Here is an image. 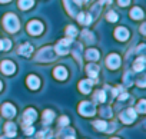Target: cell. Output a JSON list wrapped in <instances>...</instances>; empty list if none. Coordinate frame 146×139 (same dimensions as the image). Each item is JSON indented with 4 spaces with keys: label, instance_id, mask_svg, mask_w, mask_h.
I'll return each instance as SVG.
<instances>
[{
    "label": "cell",
    "instance_id": "cell-10",
    "mask_svg": "<svg viewBox=\"0 0 146 139\" xmlns=\"http://www.w3.org/2000/svg\"><path fill=\"white\" fill-rule=\"evenodd\" d=\"M36 118H37L36 110L35 109H27L23 113V125H30L33 120H36Z\"/></svg>",
    "mask_w": 146,
    "mask_h": 139
},
{
    "label": "cell",
    "instance_id": "cell-8",
    "mask_svg": "<svg viewBox=\"0 0 146 139\" xmlns=\"http://www.w3.org/2000/svg\"><path fill=\"white\" fill-rule=\"evenodd\" d=\"M64 2V6L69 12L70 16H76L78 15V10H79V5L75 2V0H63Z\"/></svg>",
    "mask_w": 146,
    "mask_h": 139
},
{
    "label": "cell",
    "instance_id": "cell-4",
    "mask_svg": "<svg viewBox=\"0 0 146 139\" xmlns=\"http://www.w3.org/2000/svg\"><path fill=\"white\" fill-rule=\"evenodd\" d=\"M70 43H72V37H69V39H62V40L54 46V52H56L57 55H66V53L69 52Z\"/></svg>",
    "mask_w": 146,
    "mask_h": 139
},
{
    "label": "cell",
    "instance_id": "cell-34",
    "mask_svg": "<svg viewBox=\"0 0 146 139\" xmlns=\"http://www.w3.org/2000/svg\"><path fill=\"white\" fill-rule=\"evenodd\" d=\"M67 123H69V118H67V116H62V118L59 119V125H60V126H66Z\"/></svg>",
    "mask_w": 146,
    "mask_h": 139
},
{
    "label": "cell",
    "instance_id": "cell-33",
    "mask_svg": "<svg viewBox=\"0 0 146 139\" xmlns=\"http://www.w3.org/2000/svg\"><path fill=\"white\" fill-rule=\"evenodd\" d=\"M23 128H25V132H26L27 135H32V133L35 132V129H33L32 123H30V125H23Z\"/></svg>",
    "mask_w": 146,
    "mask_h": 139
},
{
    "label": "cell",
    "instance_id": "cell-31",
    "mask_svg": "<svg viewBox=\"0 0 146 139\" xmlns=\"http://www.w3.org/2000/svg\"><path fill=\"white\" fill-rule=\"evenodd\" d=\"M108 20H109V22H116V20H117V15H116L115 12H109V13H108Z\"/></svg>",
    "mask_w": 146,
    "mask_h": 139
},
{
    "label": "cell",
    "instance_id": "cell-40",
    "mask_svg": "<svg viewBox=\"0 0 146 139\" xmlns=\"http://www.w3.org/2000/svg\"><path fill=\"white\" fill-rule=\"evenodd\" d=\"M75 2H76L78 5H82V3H85V2H88V0H75Z\"/></svg>",
    "mask_w": 146,
    "mask_h": 139
},
{
    "label": "cell",
    "instance_id": "cell-19",
    "mask_svg": "<svg viewBox=\"0 0 146 139\" xmlns=\"http://www.w3.org/2000/svg\"><path fill=\"white\" fill-rule=\"evenodd\" d=\"M76 16H78V20L82 25H90V22H92V16H89L86 13H78Z\"/></svg>",
    "mask_w": 146,
    "mask_h": 139
},
{
    "label": "cell",
    "instance_id": "cell-27",
    "mask_svg": "<svg viewBox=\"0 0 146 139\" xmlns=\"http://www.w3.org/2000/svg\"><path fill=\"white\" fill-rule=\"evenodd\" d=\"M93 125H95V128H96L98 130H106V129H108V123L103 122V120H96Z\"/></svg>",
    "mask_w": 146,
    "mask_h": 139
},
{
    "label": "cell",
    "instance_id": "cell-14",
    "mask_svg": "<svg viewBox=\"0 0 146 139\" xmlns=\"http://www.w3.org/2000/svg\"><path fill=\"white\" fill-rule=\"evenodd\" d=\"M27 86H29L30 89H37V88L40 86V80H39V78L35 76V75H30V76L27 78Z\"/></svg>",
    "mask_w": 146,
    "mask_h": 139
},
{
    "label": "cell",
    "instance_id": "cell-7",
    "mask_svg": "<svg viewBox=\"0 0 146 139\" xmlns=\"http://www.w3.org/2000/svg\"><path fill=\"white\" fill-rule=\"evenodd\" d=\"M0 67H2V72H3L5 75H13V73L16 72V66H15V63L10 62V60H5V62H2Z\"/></svg>",
    "mask_w": 146,
    "mask_h": 139
},
{
    "label": "cell",
    "instance_id": "cell-24",
    "mask_svg": "<svg viewBox=\"0 0 146 139\" xmlns=\"http://www.w3.org/2000/svg\"><path fill=\"white\" fill-rule=\"evenodd\" d=\"M33 3H35L33 0H19V7L23 10H27L33 6Z\"/></svg>",
    "mask_w": 146,
    "mask_h": 139
},
{
    "label": "cell",
    "instance_id": "cell-45",
    "mask_svg": "<svg viewBox=\"0 0 146 139\" xmlns=\"http://www.w3.org/2000/svg\"><path fill=\"white\" fill-rule=\"evenodd\" d=\"M2 86H3V85H2V82H0V90H2Z\"/></svg>",
    "mask_w": 146,
    "mask_h": 139
},
{
    "label": "cell",
    "instance_id": "cell-35",
    "mask_svg": "<svg viewBox=\"0 0 146 139\" xmlns=\"http://www.w3.org/2000/svg\"><path fill=\"white\" fill-rule=\"evenodd\" d=\"M117 3H119V6L125 7V6H127L130 3V0H117Z\"/></svg>",
    "mask_w": 146,
    "mask_h": 139
},
{
    "label": "cell",
    "instance_id": "cell-18",
    "mask_svg": "<svg viewBox=\"0 0 146 139\" xmlns=\"http://www.w3.org/2000/svg\"><path fill=\"white\" fill-rule=\"evenodd\" d=\"M130 17L135 19V20L142 19V17H143V10H142L140 7H133V9L130 10Z\"/></svg>",
    "mask_w": 146,
    "mask_h": 139
},
{
    "label": "cell",
    "instance_id": "cell-13",
    "mask_svg": "<svg viewBox=\"0 0 146 139\" xmlns=\"http://www.w3.org/2000/svg\"><path fill=\"white\" fill-rule=\"evenodd\" d=\"M53 75H54V78H56V79L63 80V79H66V78H67V70H66V69H64L63 66H59V67H56V69H54Z\"/></svg>",
    "mask_w": 146,
    "mask_h": 139
},
{
    "label": "cell",
    "instance_id": "cell-21",
    "mask_svg": "<svg viewBox=\"0 0 146 139\" xmlns=\"http://www.w3.org/2000/svg\"><path fill=\"white\" fill-rule=\"evenodd\" d=\"M53 119H54V113H53L52 110L47 109V110L43 112V123H44V125H49Z\"/></svg>",
    "mask_w": 146,
    "mask_h": 139
},
{
    "label": "cell",
    "instance_id": "cell-2",
    "mask_svg": "<svg viewBox=\"0 0 146 139\" xmlns=\"http://www.w3.org/2000/svg\"><path fill=\"white\" fill-rule=\"evenodd\" d=\"M53 59H54V50L52 47L40 49L37 56H36V60H39V62H50Z\"/></svg>",
    "mask_w": 146,
    "mask_h": 139
},
{
    "label": "cell",
    "instance_id": "cell-44",
    "mask_svg": "<svg viewBox=\"0 0 146 139\" xmlns=\"http://www.w3.org/2000/svg\"><path fill=\"white\" fill-rule=\"evenodd\" d=\"M0 50H2V40H0Z\"/></svg>",
    "mask_w": 146,
    "mask_h": 139
},
{
    "label": "cell",
    "instance_id": "cell-25",
    "mask_svg": "<svg viewBox=\"0 0 146 139\" xmlns=\"http://www.w3.org/2000/svg\"><path fill=\"white\" fill-rule=\"evenodd\" d=\"M105 100H106L105 90H98V92L95 93V102H98V103H102V102H105Z\"/></svg>",
    "mask_w": 146,
    "mask_h": 139
},
{
    "label": "cell",
    "instance_id": "cell-41",
    "mask_svg": "<svg viewBox=\"0 0 146 139\" xmlns=\"http://www.w3.org/2000/svg\"><path fill=\"white\" fill-rule=\"evenodd\" d=\"M137 85H139V86H145V80H143V79H142V80H139V82H137Z\"/></svg>",
    "mask_w": 146,
    "mask_h": 139
},
{
    "label": "cell",
    "instance_id": "cell-6",
    "mask_svg": "<svg viewBox=\"0 0 146 139\" xmlns=\"http://www.w3.org/2000/svg\"><path fill=\"white\" fill-rule=\"evenodd\" d=\"M136 119V110L135 109H126L122 115H120V120L123 123H132L133 120Z\"/></svg>",
    "mask_w": 146,
    "mask_h": 139
},
{
    "label": "cell",
    "instance_id": "cell-11",
    "mask_svg": "<svg viewBox=\"0 0 146 139\" xmlns=\"http://www.w3.org/2000/svg\"><path fill=\"white\" fill-rule=\"evenodd\" d=\"M2 113H3L5 118H13V116L16 115V108H15L12 103H6V105H3V108H2Z\"/></svg>",
    "mask_w": 146,
    "mask_h": 139
},
{
    "label": "cell",
    "instance_id": "cell-29",
    "mask_svg": "<svg viewBox=\"0 0 146 139\" xmlns=\"http://www.w3.org/2000/svg\"><path fill=\"white\" fill-rule=\"evenodd\" d=\"M10 47H12V42H10L9 39L2 40V50H9Z\"/></svg>",
    "mask_w": 146,
    "mask_h": 139
},
{
    "label": "cell",
    "instance_id": "cell-12",
    "mask_svg": "<svg viewBox=\"0 0 146 139\" xmlns=\"http://www.w3.org/2000/svg\"><path fill=\"white\" fill-rule=\"evenodd\" d=\"M115 37H116L117 40H120V42L127 40V39H129V32H127V29H125V27H117V29L115 30Z\"/></svg>",
    "mask_w": 146,
    "mask_h": 139
},
{
    "label": "cell",
    "instance_id": "cell-42",
    "mask_svg": "<svg viewBox=\"0 0 146 139\" xmlns=\"http://www.w3.org/2000/svg\"><path fill=\"white\" fill-rule=\"evenodd\" d=\"M7 2H10V0H0V3H7Z\"/></svg>",
    "mask_w": 146,
    "mask_h": 139
},
{
    "label": "cell",
    "instance_id": "cell-32",
    "mask_svg": "<svg viewBox=\"0 0 146 139\" xmlns=\"http://www.w3.org/2000/svg\"><path fill=\"white\" fill-rule=\"evenodd\" d=\"M49 133H52V132H50V130L39 132V133H37V139H49V136H46V135H49Z\"/></svg>",
    "mask_w": 146,
    "mask_h": 139
},
{
    "label": "cell",
    "instance_id": "cell-37",
    "mask_svg": "<svg viewBox=\"0 0 146 139\" xmlns=\"http://www.w3.org/2000/svg\"><path fill=\"white\" fill-rule=\"evenodd\" d=\"M129 98V95L127 93H120V96H119V99L120 100H125V99H127Z\"/></svg>",
    "mask_w": 146,
    "mask_h": 139
},
{
    "label": "cell",
    "instance_id": "cell-1",
    "mask_svg": "<svg viewBox=\"0 0 146 139\" xmlns=\"http://www.w3.org/2000/svg\"><path fill=\"white\" fill-rule=\"evenodd\" d=\"M3 25H5L6 30L10 32V33L17 32L19 27H20V25H19V19H17L13 13H9V15H6V16L3 17Z\"/></svg>",
    "mask_w": 146,
    "mask_h": 139
},
{
    "label": "cell",
    "instance_id": "cell-36",
    "mask_svg": "<svg viewBox=\"0 0 146 139\" xmlns=\"http://www.w3.org/2000/svg\"><path fill=\"white\" fill-rule=\"evenodd\" d=\"M103 115H105V116H112L110 109H109V108H105V109H103Z\"/></svg>",
    "mask_w": 146,
    "mask_h": 139
},
{
    "label": "cell",
    "instance_id": "cell-20",
    "mask_svg": "<svg viewBox=\"0 0 146 139\" xmlns=\"http://www.w3.org/2000/svg\"><path fill=\"white\" fill-rule=\"evenodd\" d=\"M143 67H145V57L140 56V57L135 62L133 69H135V72H142V70H143Z\"/></svg>",
    "mask_w": 146,
    "mask_h": 139
},
{
    "label": "cell",
    "instance_id": "cell-46",
    "mask_svg": "<svg viewBox=\"0 0 146 139\" xmlns=\"http://www.w3.org/2000/svg\"><path fill=\"white\" fill-rule=\"evenodd\" d=\"M112 139H119V138H112Z\"/></svg>",
    "mask_w": 146,
    "mask_h": 139
},
{
    "label": "cell",
    "instance_id": "cell-15",
    "mask_svg": "<svg viewBox=\"0 0 146 139\" xmlns=\"http://www.w3.org/2000/svg\"><path fill=\"white\" fill-rule=\"evenodd\" d=\"M19 53H20L22 56H30V55L33 53V47H32V45H27V43L22 45V46L19 47Z\"/></svg>",
    "mask_w": 146,
    "mask_h": 139
},
{
    "label": "cell",
    "instance_id": "cell-5",
    "mask_svg": "<svg viewBox=\"0 0 146 139\" xmlns=\"http://www.w3.org/2000/svg\"><path fill=\"white\" fill-rule=\"evenodd\" d=\"M27 32L30 35H35V36L36 35H40L43 32V25L40 22H37V20H33V22H30L27 25Z\"/></svg>",
    "mask_w": 146,
    "mask_h": 139
},
{
    "label": "cell",
    "instance_id": "cell-43",
    "mask_svg": "<svg viewBox=\"0 0 146 139\" xmlns=\"http://www.w3.org/2000/svg\"><path fill=\"white\" fill-rule=\"evenodd\" d=\"M66 139H75V138H73V136H67Z\"/></svg>",
    "mask_w": 146,
    "mask_h": 139
},
{
    "label": "cell",
    "instance_id": "cell-23",
    "mask_svg": "<svg viewBox=\"0 0 146 139\" xmlns=\"http://www.w3.org/2000/svg\"><path fill=\"white\" fill-rule=\"evenodd\" d=\"M5 132L7 133V136H15L16 135V125L15 123H6Z\"/></svg>",
    "mask_w": 146,
    "mask_h": 139
},
{
    "label": "cell",
    "instance_id": "cell-39",
    "mask_svg": "<svg viewBox=\"0 0 146 139\" xmlns=\"http://www.w3.org/2000/svg\"><path fill=\"white\" fill-rule=\"evenodd\" d=\"M140 32L145 35V32H146V26H145V25H142V27H140Z\"/></svg>",
    "mask_w": 146,
    "mask_h": 139
},
{
    "label": "cell",
    "instance_id": "cell-17",
    "mask_svg": "<svg viewBox=\"0 0 146 139\" xmlns=\"http://www.w3.org/2000/svg\"><path fill=\"white\" fill-rule=\"evenodd\" d=\"M86 72H88V75H89L92 79H96V78H98V73H99V67H98L96 65H89L88 69H86Z\"/></svg>",
    "mask_w": 146,
    "mask_h": 139
},
{
    "label": "cell",
    "instance_id": "cell-9",
    "mask_svg": "<svg viewBox=\"0 0 146 139\" xmlns=\"http://www.w3.org/2000/svg\"><path fill=\"white\" fill-rule=\"evenodd\" d=\"M106 65L110 67V69H117L120 66V57L117 55H109L108 59H106Z\"/></svg>",
    "mask_w": 146,
    "mask_h": 139
},
{
    "label": "cell",
    "instance_id": "cell-22",
    "mask_svg": "<svg viewBox=\"0 0 146 139\" xmlns=\"http://www.w3.org/2000/svg\"><path fill=\"white\" fill-rule=\"evenodd\" d=\"M86 59L88 60H98L99 59V52L96 49H89L86 52Z\"/></svg>",
    "mask_w": 146,
    "mask_h": 139
},
{
    "label": "cell",
    "instance_id": "cell-38",
    "mask_svg": "<svg viewBox=\"0 0 146 139\" xmlns=\"http://www.w3.org/2000/svg\"><path fill=\"white\" fill-rule=\"evenodd\" d=\"M110 2H112V0H100V3H99V5L102 6V5H105V3H110Z\"/></svg>",
    "mask_w": 146,
    "mask_h": 139
},
{
    "label": "cell",
    "instance_id": "cell-26",
    "mask_svg": "<svg viewBox=\"0 0 146 139\" xmlns=\"http://www.w3.org/2000/svg\"><path fill=\"white\" fill-rule=\"evenodd\" d=\"M82 36H83V39H85L88 43H93V40H95L93 35H92L90 32H88V30H83V32H82Z\"/></svg>",
    "mask_w": 146,
    "mask_h": 139
},
{
    "label": "cell",
    "instance_id": "cell-3",
    "mask_svg": "<svg viewBox=\"0 0 146 139\" xmlns=\"http://www.w3.org/2000/svg\"><path fill=\"white\" fill-rule=\"evenodd\" d=\"M79 112L83 116H93L95 112H96V108H95V105L92 102H86L85 100V102H82L79 105Z\"/></svg>",
    "mask_w": 146,
    "mask_h": 139
},
{
    "label": "cell",
    "instance_id": "cell-16",
    "mask_svg": "<svg viewBox=\"0 0 146 139\" xmlns=\"http://www.w3.org/2000/svg\"><path fill=\"white\" fill-rule=\"evenodd\" d=\"M92 85H93L92 80H82V82L79 83V89H80L83 93H89L90 89H92Z\"/></svg>",
    "mask_w": 146,
    "mask_h": 139
},
{
    "label": "cell",
    "instance_id": "cell-28",
    "mask_svg": "<svg viewBox=\"0 0 146 139\" xmlns=\"http://www.w3.org/2000/svg\"><path fill=\"white\" fill-rule=\"evenodd\" d=\"M76 33H78V30H76L75 26H67V27H66V35H67V36L73 37V36H76Z\"/></svg>",
    "mask_w": 146,
    "mask_h": 139
},
{
    "label": "cell",
    "instance_id": "cell-30",
    "mask_svg": "<svg viewBox=\"0 0 146 139\" xmlns=\"http://www.w3.org/2000/svg\"><path fill=\"white\" fill-rule=\"evenodd\" d=\"M145 109H146V102H145V100H140L139 105H137L136 112H139V113H145Z\"/></svg>",
    "mask_w": 146,
    "mask_h": 139
}]
</instances>
